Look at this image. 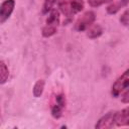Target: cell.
Here are the masks:
<instances>
[{"mask_svg":"<svg viewBox=\"0 0 129 129\" xmlns=\"http://www.w3.org/2000/svg\"><path fill=\"white\" fill-rule=\"evenodd\" d=\"M84 6L85 4L83 0H59L58 2L60 12L69 19L81 12L84 9Z\"/></svg>","mask_w":129,"mask_h":129,"instance_id":"obj_1","label":"cell"},{"mask_svg":"<svg viewBox=\"0 0 129 129\" xmlns=\"http://www.w3.org/2000/svg\"><path fill=\"white\" fill-rule=\"evenodd\" d=\"M59 25V11L57 9H52L48 13L45 24L42 28L41 34L43 37H50L56 33L57 27Z\"/></svg>","mask_w":129,"mask_h":129,"instance_id":"obj_2","label":"cell"},{"mask_svg":"<svg viewBox=\"0 0 129 129\" xmlns=\"http://www.w3.org/2000/svg\"><path fill=\"white\" fill-rule=\"evenodd\" d=\"M67 106V99L63 93H58L54 95L50 102V114L54 119H59Z\"/></svg>","mask_w":129,"mask_h":129,"instance_id":"obj_3","label":"cell"},{"mask_svg":"<svg viewBox=\"0 0 129 129\" xmlns=\"http://www.w3.org/2000/svg\"><path fill=\"white\" fill-rule=\"evenodd\" d=\"M129 88V69L126 70L112 85L111 95L114 98L119 97L124 91Z\"/></svg>","mask_w":129,"mask_h":129,"instance_id":"obj_4","label":"cell"},{"mask_svg":"<svg viewBox=\"0 0 129 129\" xmlns=\"http://www.w3.org/2000/svg\"><path fill=\"white\" fill-rule=\"evenodd\" d=\"M95 19H96V14L94 11H86L81 17L78 18V20L75 23L74 28H75V30H77L79 32L85 31L91 25L94 24Z\"/></svg>","mask_w":129,"mask_h":129,"instance_id":"obj_5","label":"cell"},{"mask_svg":"<svg viewBox=\"0 0 129 129\" xmlns=\"http://www.w3.org/2000/svg\"><path fill=\"white\" fill-rule=\"evenodd\" d=\"M116 116H117V111L108 112L98 120L95 127L98 129H102V128H112L116 126Z\"/></svg>","mask_w":129,"mask_h":129,"instance_id":"obj_6","label":"cell"},{"mask_svg":"<svg viewBox=\"0 0 129 129\" xmlns=\"http://www.w3.org/2000/svg\"><path fill=\"white\" fill-rule=\"evenodd\" d=\"M15 7V0H4L0 6V23L3 24L9 19Z\"/></svg>","mask_w":129,"mask_h":129,"instance_id":"obj_7","label":"cell"},{"mask_svg":"<svg viewBox=\"0 0 129 129\" xmlns=\"http://www.w3.org/2000/svg\"><path fill=\"white\" fill-rule=\"evenodd\" d=\"M116 126L117 127L129 126V106L122 109L121 111H117Z\"/></svg>","mask_w":129,"mask_h":129,"instance_id":"obj_8","label":"cell"},{"mask_svg":"<svg viewBox=\"0 0 129 129\" xmlns=\"http://www.w3.org/2000/svg\"><path fill=\"white\" fill-rule=\"evenodd\" d=\"M102 33H103V27L100 24H93L87 29V36L92 39L100 37Z\"/></svg>","mask_w":129,"mask_h":129,"instance_id":"obj_9","label":"cell"},{"mask_svg":"<svg viewBox=\"0 0 129 129\" xmlns=\"http://www.w3.org/2000/svg\"><path fill=\"white\" fill-rule=\"evenodd\" d=\"M128 3H129V0H118L117 2H114L107 7V12H108V14H115L120 9L127 6Z\"/></svg>","mask_w":129,"mask_h":129,"instance_id":"obj_10","label":"cell"},{"mask_svg":"<svg viewBox=\"0 0 129 129\" xmlns=\"http://www.w3.org/2000/svg\"><path fill=\"white\" fill-rule=\"evenodd\" d=\"M8 77H9V70H8V67L7 64L5 63L4 60H1L0 61V83L1 85L5 84L8 80Z\"/></svg>","mask_w":129,"mask_h":129,"instance_id":"obj_11","label":"cell"},{"mask_svg":"<svg viewBox=\"0 0 129 129\" xmlns=\"http://www.w3.org/2000/svg\"><path fill=\"white\" fill-rule=\"evenodd\" d=\"M44 85H45V82L44 80H38L36 81V83L34 84L33 86V89H32V94L35 98H38L42 95L43 93V90H44Z\"/></svg>","mask_w":129,"mask_h":129,"instance_id":"obj_12","label":"cell"},{"mask_svg":"<svg viewBox=\"0 0 129 129\" xmlns=\"http://www.w3.org/2000/svg\"><path fill=\"white\" fill-rule=\"evenodd\" d=\"M55 3H56V0H44L43 6H42V12L44 14L49 13L53 9V6Z\"/></svg>","mask_w":129,"mask_h":129,"instance_id":"obj_13","label":"cell"},{"mask_svg":"<svg viewBox=\"0 0 129 129\" xmlns=\"http://www.w3.org/2000/svg\"><path fill=\"white\" fill-rule=\"evenodd\" d=\"M113 0H88V3L92 6V7H99L103 4H106V3H110L112 2Z\"/></svg>","mask_w":129,"mask_h":129,"instance_id":"obj_14","label":"cell"},{"mask_svg":"<svg viewBox=\"0 0 129 129\" xmlns=\"http://www.w3.org/2000/svg\"><path fill=\"white\" fill-rule=\"evenodd\" d=\"M120 22L123 24V25H128L129 24V10L125 11L121 17H120Z\"/></svg>","mask_w":129,"mask_h":129,"instance_id":"obj_15","label":"cell"},{"mask_svg":"<svg viewBox=\"0 0 129 129\" xmlns=\"http://www.w3.org/2000/svg\"><path fill=\"white\" fill-rule=\"evenodd\" d=\"M121 102L122 103H125V104H129V89H127L123 93V95L121 97Z\"/></svg>","mask_w":129,"mask_h":129,"instance_id":"obj_16","label":"cell"}]
</instances>
